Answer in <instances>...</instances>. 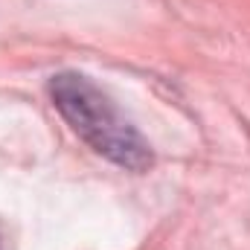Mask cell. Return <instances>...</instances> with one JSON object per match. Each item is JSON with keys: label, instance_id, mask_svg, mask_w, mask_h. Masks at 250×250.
Segmentation results:
<instances>
[{"label": "cell", "instance_id": "6da1fadb", "mask_svg": "<svg viewBox=\"0 0 250 250\" xmlns=\"http://www.w3.org/2000/svg\"><path fill=\"white\" fill-rule=\"evenodd\" d=\"M50 96L59 114L93 151L128 172H146L151 166L148 143L87 76L59 73L50 82Z\"/></svg>", "mask_w": 250, "mask_h": 250}]
</instances>
